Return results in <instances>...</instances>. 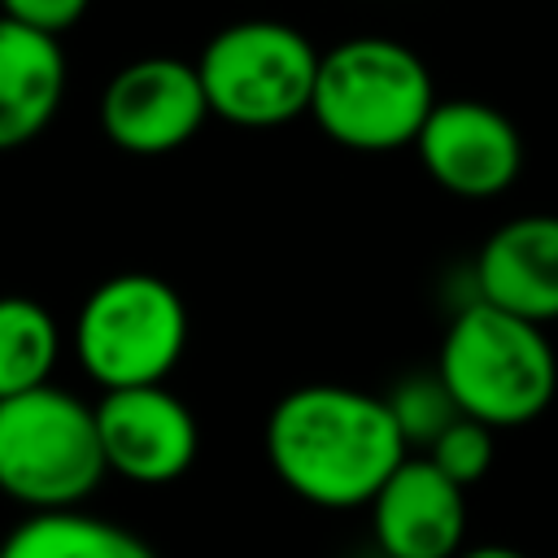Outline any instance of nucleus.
Returning <instances> with one entry per match:
<instances>
[{
	"instance_id": "f3484780",
	"label": "nucleus",
	"mask_w": 558,
	"mask_h": 558,
	"mask_svg": "<svg viewBox=\"0 0 558 558\" xmlns=\"http://www.w3.org/2000/svg\"><path fill=\"white\" fill-rule=\"evenodd\" d=\"M92 0H0V13L22 22V26H35L44 35H65L70 26H78L87 17Z\"/></svg>"
},
{
	"instance_id": "f8f14e48",
	"label": "nucleus",
	"mask_w": 558,
	"mask_h": 558,
	"mask_svg": "<svg viewBox=\"0 0 558 558\" xmlns=\"http://www.w3.org/2000/svg\"><path fill=\"white\" fill-rule=\"evenodd\" d=\"M65 52L57 35L0 13V153L39 140L65 100Z\"/></svg>"
},
{
	"instance_id": "2eb2a0df",
	"label": "nucleus",
	"mask_w": 558,
	"mask_h": 558,
	"mask_svg": "<svg viewBox=\"0 0 558 558\" xmlns=\"http://www.w3.org/2000/svg\"><path fill=\"white\" fill-rule=\"evenodd\" d=\"M384 401H388V410H392V418H397V427H401L410 449H427L453 418H462V410H458L453 392L445 388V379L436 375V366L397 379V388Z\"/></svg>"
},
{
	"instance_id": "20e7f679",
	"label": "nucleus",
	"mask_w": 558,
	"mask_h": 558,
	"mask_svg": "<svg viewBox=\"0 0 558 558\" xmlns=\"http://www.w3.org/2000/svg\"><path fill=\"white\" fill-rule=\"evenodd\" d=\"M109 475L96 405L44 384L0 401V493L31 514L78 510Z\"/></svg>"
},
{
	"instance_id": "dca6fc26",
	"label": "nucleus",
	"mask_w": 558,
	"mask_h": 558,
	"mask_svg": "<svg viewBox=\"0 0 558 558\" xmlns=\"http://www.w3.org/2000/svg\"><path fill=\"white\" fill-rule=\"evenodd\" d=\"M423 458H427L436 471H445L453 484L471 488V484H480V480L488 475V466H493V427L462 414V418H453V423L423 449Z\"/></svg>"
},
{
	"instance_id": "9b49d317",
	"label": "nucleus",
	"mask_w": 558,
	"mask_h": 558,
	"mask_svg": "<svg viewBox=\"0 0 558 558\" xmlns=\"http://www.w3.org/2000/svg\"><path fill=\"white\" fill-rule=\"evenodd\" d=\"M475 296L527 323H558V214L506 218L475 253Z\"/></svg>"
},
{
	"instance_id": "7ed1b4c3",
	"label": "nucleus",
	"mask_w": 558,
	"mask_h": 558,
	"mask_svg": "<svg viewBox=\"0 0 558 558\" xmlns=\"http://www.w3.org/2000/svg\"><path fill=\"white\" fill-rule=\"evenodd\" d=\"M436 375L453 392L458 410L488 423L493 432L527 427L558 392V357L545 327L480 296L449 318Z\"/></svg>"
},
{
	"instance_id": "6e6552de",
	"label": "nucleus",
	"mask_w": 558,
	"mask_h": 558,
	"mask_svg": "<svg viewBox=\"0 0 558 558\" xmlns=\"http://www.w3.org/2000/svg\"><path fill=\"white\" fill-rule=\"evenodd\" d=\"M423 174L462 201H493L514 187L523 170V135L519 126L488 100H436L418 140H414Z\"/></svg>"
},
{
	"instance_id": "a211bd4d",
	"label": "nucleus",
	"mask_w": 558,
	"mask_h": 558,
	"mask_svg": "<svg viewBox=\"0 0 558 558\" xmlns=\"http://www.w3.org/2000/svg\"><path fill=\"white\" fill-rule=\"evenodd\" d=\"M458 558H527V554L514 545H466Z\"/></svg>"
},
{
	"instance_id": "4468645a",
	"label": "nucleus",
	"mask_w": 558,
	"mask_h": 558,
	"mask_svg": "<svg viewBox=\"0 0 558 558\" xmlns=\"http://www.w3.org/2000/svg\"><path fill=\"white\" fill-rule=\"evenodd\" d=\"M57 357V318L31 296H0V401L52 384Z\"/></svg>"
},
{
	"instance_id": "0eeeda50",
	"label": "nucleus",
	"mask_w": 558,
	"mask_h": 558,
	"mask_svg": "<svg viewBox=\"0 0 558 558\" xmlns=\"http://www.w3.org/2000/svg\"><path fill=\"white\" fill-rule=\"evenodd\" d=\"M209 118L196 61L170 52L126 61L100 92V131L131 157H166L196 140Z\"/></svg>"
},
{
	"instance_id": "f03ea898",
	"label": "nucleus",
	"mask_w": 558,
	"mask_h": 558,
	"mask_svg": "<svg viewBox=\"0 0 558 558\" xmlns=\"http://www.w3.org/2000/svg\"><path fill=\"white\" fill-rule=\"evenodd\" d=\"M436 109V83L427 61L388 35H353L323 52L310 118L349 153L414 148L427 113Z\"/></svg>"
},
{
	"instance_id": "9d476101",
	"label": "nucleus",
	"mask_w": 558,
	"mask_h": 558,
	"mask_svg": "<svg viewBox=\"0 0 558 558\" xmlns=\"http://www.w3.org/2000/svg\"><path fill=\"white\" fill-rule=\"evenodd\" d=\"M366 510L384 558H458L466 549V488L423 453H410Z\"/></svg>"
},
{
	"instance_id": "ddd939ff",
	"label": "nucleus",
	"mask_w": 558,
	"mask_h": 558,
	"mask_svg": "<svg viewBox=\"0 0 558 558\" xmlns=\"http://www.w3.org/2000/svg\"><path fill=\"white\" fill-rule=\"evenodd\" d=\"M0 558H157L148 541L87 510L26 514L0 545Z\"/></svg>"
},
{
	"instance_id": "39448f33",
	"label": "nucleus",
	"mask_w": 558,
	"mask_h": 558,
	"mask_svg": "<svg viewBox=\"0 0 558 558\" xmlns=\"http://www.w3.org/2000/svg\"><path fill=\"white\" fill-rule=\"evenodd\" d=\"M192 336L179 288L153 270L100 279L74 314V357L100 392L166 384Z\"/></svg>"
},
{
	"instance_id": "423d86ee",
	"label": "nucleus",
	"mask_w": 558,
	"mask_h": 558,
	"mask_svg": "<svg viewBox=\"0 0 558 558\" xmlns=\"http://www.w3.org/2000/svg\"><path fill=\"white\" fill-rule=\"evenodd\" d=\"M323 52L279 17H240L209 35L196 74L209 113L240 131L288 126L310 113Z\"/></svg>"
},
{
	"instance_id": "1a4fd4ad",
	"label": "nucleus",
	"mask_w": 558,
	"mask_h": 558,
	"mask_svg": "<svg viewBox=\"0 0 558 558\" xmlns=\"http://www.w3.org/2000/svg\"><path fill=\"white\" fill-rule=\"evenodd\" d=\"M96 432H100L109 475H122L144 488L174 484L179 475L192 471L201 453L196 414L166 384L100 392Z\"/></svg>"
},
{
	"instance_id": "f257e3e1",
	"label": "nucleus",
	"mask_w": 558,
	"mask_h": 558,
	"mask_svg": "<svg viewBox=\"0 0 558 558\" xmlns=\"http://www.w3.org/2000/svg\"><path fill=\"white\" fill-rule=\"evenodd\" d=\"M279 484L318 510H357L410 458L384 397L353 384H296L262 432Z\"/></svg>"
}]
</instances>
